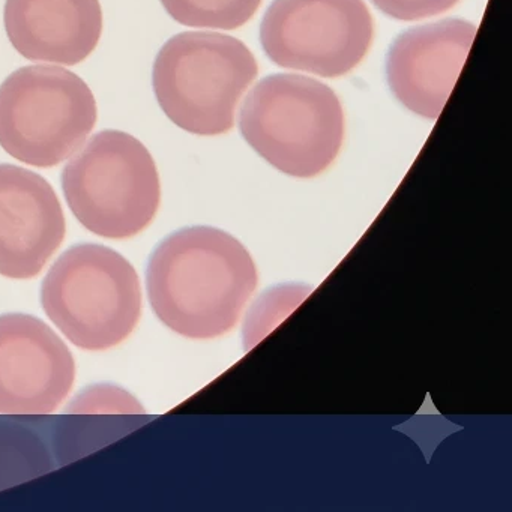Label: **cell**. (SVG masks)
Returning <instances> with one entry per match:
<instances>
[{"label": "cell", "mask_w": 512, "mask_h": 512, "mask_svg": "<svg viewBox=\"0 0 512 512\" xmlns=\"http://www.w3.org/2000/svg\"><path fill=\"white\" fill-rule=\"evenodd\" d=\"M376 8L391 19L415 22L439 16L454 8L460 0H371Z\"/></svg>", "instance_id": "cell-14"}, {"label": "cell", "mask_w": 512, "mask_h": 512, "mask_svg": "<svg viewBox=\"0 0 512 512\" xmlns=\"http://www.w3.org/2000/svg\"><path fill=\"white\" fill-rule=\"evenodd\" d=\"M259 74L242 41L215 32H182L155 58L152 86L167 118L190 134L220 136L235 125V112Z\"/></svg>", "instance_id": "cell-3"}, {"label": "cell", "mask_w": 512, "mask_h": 512, "mask_svg": "<svg viewBox=\"0 0 512 512\" xmlns=\"http://www.w3.org/2000/svg\"><path fill=\"white\" fill-rule=\"evenodd\" d=\"M41 304L74 346L98 352L133 334L142 316V286L118 251L80 244L53 263L41 287Z\"/></svg>", "instance_id": "cell-4"}, {"label": "cell", "mask_w": 512, "mask_h": 512, "mask_svg": "<svg viewBox=\"0 0 512 512\" xmlns=\"http://www.w3.org/2000/svg\"><path fill=\"white\" fill-rule=\"evenodd\" d=\"M170 17L188 28H241L262 5V0H161Z\"/></svg>", "instance_id": "cell-12"}, {"label": "cell", "mask_w": 512, "mask_h": 512, "mask_svg": "<svg viewBox=\"0 0 512 512\" xmlns=\"http://www.w3.org/2000/svg\"><path fill=\"white\" fill-rule=\"evenodd\" d=\"M373 38L364 0H274L260 25V43L275 65L326 79L355 70Z\"/></svg>", "instance_id": "cell-7"}, {"label": "cell", "mask_w": 512, "mask_h": 512, "mask_svg": "<svg viewBox=\"0 0 512 512\" xmlns=\"http://www.w3.org/2000/svg\"><path fill=\"white\" fill-rule=\"evenodd\" d=\"M473 23L448 19L401 34L386 56L394 97L415 115L439 118L475 40Z\"/></svg>", "instance_id": "cell-9"}, {"label": "cell", "mask_w": 512, "mask_h": 512, "mask_svg": "<svg viewBox=\"0 0 512 512\" xmlns=\"http://www.w3.org/2000/svg\"><path fill=\"white\" fill-rule=\"evenodd\" d=\"M70 415H143L142 403L121 386L100 383L80 391L68 403Z\"/></svg>", "instance_id": "cell-13"}, {"label": "cell", "mask_w": 512, "mask_h": 512, "mask_svg": "<svg viewBox=\"0 0 512 512\" xmlns=\"http://www.w3.org/2000/svg\"><path fill=\"white\" fill-rule=\"evenodd\" d=\"M4 25L23 58L74 67L97 49L103 10L100 0H7Z\"/></svg>", "instance_id": "cell-11"}, {"label": "cell", "mask_w": 512, "mask_h": 512, "mask_svg": "<svg viewBox=\"0 0 512 512\" xmlns=\"http://www.w3.org/2000/svg\"><path fill=\"white\" fill-rule=\"evenodd\" d=\"M97 121L88 83L65 68L23 67L0 85V146L28 166H59L82 148Z\"/></svg>", "instance_id": "cell-6"}, {"label": "cell", "mask_w": 512, "mask_h": 512, "mask_svg": "<svg viewBox=\"0 0 512 512\" xmlns=\"http://www.w3.org/2000/svg\"><path fill=\"white\" fill-rule=\"evenodd\" d=\"M259 277L247 248L229 233L187 227L152 253L146 289L155 316L193 340L221 337L235 328Z\"/></svg>", "instance_id": "cell-1"}, {"label": "cell", "mask_w": 512, "mask_h": 512, "mask_svg": "<svg viewBox=\"0 0 512 512\" xmlns=\"http://www.w3.org/2000/svg\"><path fill=\"white\" fill-rule=\"evenodd\" d=\"M62 190L74 217L94 235L130 239L154 221L161 203L157 164L131 134H95L62 170Z\"/></svg>", "instance_id": "cell-5"}, {"label": "cell", "mask_w": 512, "mask_h": 512, "mask_svg": "<svg viewBox=\"0 0 512 512\" xmlns=\"http://www.w3.org/2000/svg\"><path fill=\"white\" fill-rule=\"evenodd\" d=\"M239 127L245 142L272 167L293 178H314L340 154L343 106L319 80L274 74L248 94Z\"/></svg>", "instance_id": "cell-2"}, {"label": "cell", "mask_w": 512, "mask_h": 512, "mask_svg": "<svg viewBox=\"0 0 512 512\" xmlns=\"http://www.w3.org/2000/svg\"><path fill=\"white\" fill-rule=\"evenodd\" d=\"M74 380L73 353L44 320L22 313L0 316V415H52Z\"/></svg>", "instance_id": "cell-8"}, {"label": "cell", "mask_w": 512, "mask_h": 512, "mask_svg": "<svg viewBox=\"0 0 512 512\" xmlns=\"http://www.w3.org/2000/svg\"><path fill=\"white\" fill-rule=\"evenodd\" d=\"M65 233L64 209L50 182L32 170L0 164V275L37 277Z\"/></svg>", "instance_id": "cell-10"}]
</instances>
